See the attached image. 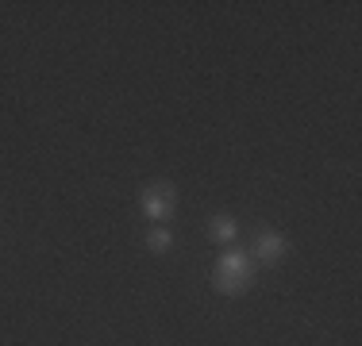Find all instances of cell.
<instances>
[{
    "mask_svg": "<svg viewBox=\"0 0 362 346\" xmlns=\"http://www.w3.org/2000/svg\"><path fill=\"white\" fill-rule=\"evenodd\" d=\"M251 285H255V262L243 250H228L216 266V289L235 297V292H247Z\"/></svg>",
    "mask_w": 362,
    "mask_h": 346,
    "instance_id": "cell-1",
    "label": "cell"
},
{
    "mask_svg": "<svg viewBox=\"0 0 362 346\" xmlns=\"http://www.w3.org/2000/svg\"><path fill=\"white\" fill-rule=\"evenodd\" d=\"M174 208H177V196H174V189H170V185H151V189L143 193V212H146V220L166 223L170 215H174Z\"/></svg>",
    "mask_w": 362,
    "mask_h": 346,
    "instance_id": "cell-2",
    "label": "cell"
},
{
    "mask_svg": "<svg viewBox=\"0 0 362 346\" xmlns=\"http://www.w3.org/2000/svg\"><path fill=\"white\" fill-rule=\"evenodd\" d=\"M255 254L262 258V262H278V258L286 254V239H281L278 231H262L255 242Z\"/></svg>",
    "mask_w": 362,
    "mask_h": 346,
    "instance_id": "cell-3",
    "label": "cell"
},
{
    "mask_svg": "<svg viewBox=\"0 0 362 346\" xmlns=\"http://www.w3.org/2000/svg\"><path fill=\"white\" fill-rule=\"evenodd\" d=\"M209 231H212V239H220V242H231V239L239 235V223L231 220V215H216Z\"/></svg>",
    "mask_w": 362,
    "mask_h": 346,
    "instance_id": "cell-4",
    "label": "cell"
},
{
    "mask_svg": "<svg viewBox=\"0 0 362 346\" xmlns=\"http://www.w3.org/2000/svg\"><path fill=\"white\" fill-rule=\"evenodd\" d=\"M146 242H151V250H158V254H162V250H170V242H174V239H170V231H166V227H154Z\"/></svg>",
    "mask_w": 362,
    "mask_h": 346,
    "instance_id": "cell-5",
    "label": "cell"
}]
</instances>
